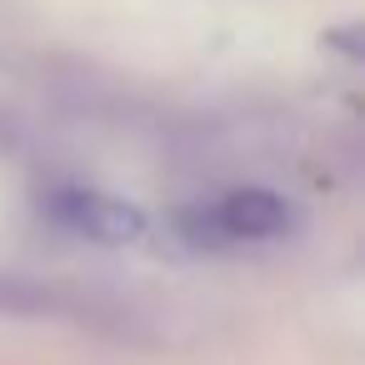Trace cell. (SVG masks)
Segmentation results:
<instances>
[{
	"label": "cell",
	"mask_w": 365,
	"mask_h": 365,
	"mask_svg": "<svg viewBox=\"0 0 365 365\" xmlns=\"http://www.w3.org/2000/svg\"><path fill=\"white\" fill-rule=\"evenodd\" d=\"M46 215L71 230V235H91L101 245H125L145 230V215L115 195H96V190H56L46 200Z\"/></svg>",
	"instance_id": "cell-2"
},
{
	"label": "cell",
	"mask_w": 365,
	"mask_h": 365,
	"mask_svg": "<svg viewBox=\"0 0 365 365\" xmlns=\"http://www.w3.org/2000/svg\"><path fill=\"white\" fill-rule=\"evenodd\" d=\"M290 225V205L265 190V185H245L220 195L210 210H195L185 220L190 240H210V245H240V240H275Z\"/></svg>",
	"instance_id": "cell-1"
}]
</instances>
